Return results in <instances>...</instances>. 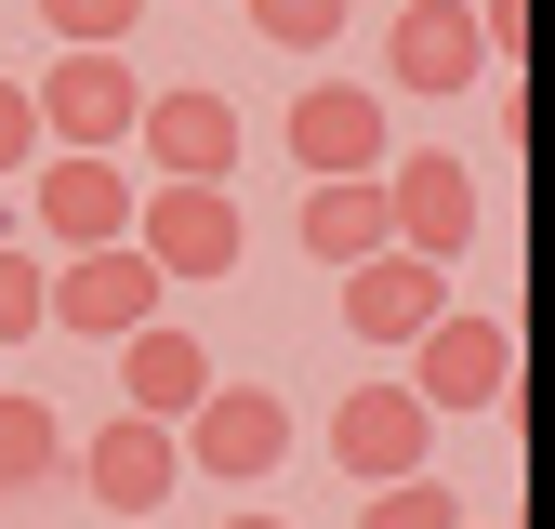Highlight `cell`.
Wrapping results in <instances>:
<instances>
[{"label":"cell","instance_id":"cell-1","mask_svg":"<svg viewBox=\"0 0 555 529\" xmlns=\"http://www.w3.org/2000/svg\"><path fill=\"white\" fill-rule=\"evenodd\" d=\"M27 106H40V146L119 159V146H132V106H146V80H132V53H53L40 80H27Z\"/></svg>","mask_w":555,"mask_h":529},{"label":"cell","instance_id":"cell-2","mask_svg":"<svg viewBox=\"0 0 555 529\" xmlns=\"http://www.w3.org/2000/svg\"><path fill=\"white\" fill-rule=\"evenodd\" d=\"M397 384L424 397V411H503V397H516V331L503 318H424Z\"/></svg>","mask_w":555,"mask_h":529},{"label":"cell","instance_id":"cell-3","mask_svg":"<svg viewBox=\"0 0 555 529\" xmlns=\"http://www.w3.org/2000/svg\"><path fill=\"white\" fill-rule=\"evenodd\" d=\"M159 264L132 251V238H106V251H66V279H40V331H93V345H119V331H146L159 318Z\"/></svg>","mask_w":555,"mask_h":529},{"label":"cell","instance_id":"cell-4","mask_svg":"<svg viewBox=\"0 0 555 529\" xmlns=\"http://www.w3.org/2000/svg\"><path fill=\"white\" fill-rule=\"evenodd\" d=\"M238 198L225 185H146L132 198V251L159 264V279H238Z\"/></svg>","mask_w":555,"mask_h":529},{"label":"cell","instance_id":"cell-5","mask_svg":"<svg viewBox=\"0 0 555 529\" xmlns=\"http://www.w3.org/2000/svg\"><path fill=\"white\" fill-rule=\"evenodd\" d=\"M185 477H278V450H292V397H278V384H212V397H198V411H185Z\"/></svg>","mask_w":555,"mask_h":529},{"label":"cell","instance_id":"cell-6","mask_svg":"<svg viewBox=\"0 0 555 529\" xmlns=\"http://www.w3.org/2000/svg\"><path fill=\"white\" fill-rule=\"evenodd\" d=\"M424 450H437V411L410 397L397 371H371V384H344V411H331V463L344 477H424Z\"/></svg>","mask_w":555,"mask_h":529},{"label":"cell","instance_id":"cell-7","mask_svg":"<svg viewBox=\"0 0 555 529\" xmlns=\"http://www.w3.org/2000/svg\"><path fill=\"white\" fill-rule=\"evenodd\" d=\"M132 146L159 159V185H225V172H238V106H225L212 80H172V93L132 106Z\"/></svg>","mask_w":555,"mask_h":529},{"label":"cell","instance_id":"cell-8","mask_svg":"<svg viewBox=\"0 0 555 529\" xmlns=\"http://www.w3.org/2000/svg\"><path fill=\"white\" fill-rule=\"evenodd\" d=\"M278 132H292L305 185H331V172H384V159H397V146H384V93H371V80H305Z\"/></svg>","mask_w":555,"mask_h":529},{"label":"cell","instance_id":"cell-9","mask_svg":"<svg viewBox=\"0 0 555 529\" xmlns=\"http://www.w3.org/2000/svg\"><path fill=\"white\" fill-rule=\"evenodd\" d=\"M27 212H40V238H66V251H106V238H132V172L66 146V159H40Z\"/></svg>","mask_w":555,"mask_h":529},{"label":"cell","instance_id":"cell-10","mask_svg":"<svg viewBox=\"0 0 555 529\" xmlns=\"http://www.w3.org/2000/svg\"><path fill=\"white\" fill-rule=\"evenodd\" d=\"M384 225H397V251L450 264L476 238V172L463 159H384Z\"/></svg>","mask_w":555,"mask_h":529},{"label":"cell","instance_id":"cell-11","mask_svg":"<svg viewBox=\"0 0 555 529\" xmlns=\"http://www.w3.org/2000/svg\"><path fill=\"white\" fill-rule=\"evenodd\" d=\"M424 318H450V264H424V251L344 264V331H358V345H410Z\"/></svg>","mask_w":555,"mask_h":529},{"label":"cell","instance_id":"cell-12","mask_svg":"<svg viewBox=\"0 0 555 529\" xmlns=\"http://www.w3.org/2000/svg\"><path fill=\"white\" fill-rule=\"evenodd\" d=\"M80 477H93V503H106V516H159V503L185 490V450H172V424L119 411V424L80 450Z\"/></svg>","mask_w":555,"mask_h":529},{"label":"cell","instance_id":"cell-13","mask_svg":"<svg viewBox=\"0 0 555 529\" xmlns=\"http://www.w3.org/2000/svg\"><path fill=\"white\" fill-rule=\"evenodd\" d=\"M384 80H397V93H463V80H490V40H476L463 0H410V14H397V53H384Z\"/></svg>","mask_w":555,"mask_h":529},{"label":"cell","instance_id":"cell-14","mask_svg":"<svg viewBox=\"0 0 555 529\" xmlns=\"http://www.w3.org/2000/svg\"><path fill=\"white\" fill-rule=\"evenodd\" d=\"M119 384H132V411H146V424H185L225 371H212V345H198V331L146 318V331H119Z\"/></svg>","mask_w":555,"mask_h":529},{"label":"cell","instance_id":"cell-15","mask_svg":"<svg viewBox=\"0 0 555 529\" xmlns=\"http://www.w3.org/2000/svg\"><path fill=\"white\" fill-rule=\"evenodd\" d=\"M305 251L331 264H371V251H397V225H384V172H331V185H305Z\"/></svg>","mask_w":555,"mask_h":529},{"label":"cell","instance_id":"cell-16","mask_svg":"<svg viewBox=\"0 0 555 529\" xmlns=\"http://www.w3.org/2000/svg\"><path fill=\"white\" fill-rule=\"evenodd\" d=\"M53 463H66V424L40 411L27 384H0V490H40Z\"/></svg>","mask_w":555,"mask_h":529},{"label":"cell","instance_id":"cell-17","mask_svg":"<svg viewBox=\"0 0 555 529\" xmlns=\"http://www.w3.org/2000/svg\"><path fill=\"white\" fill-rule=\"evenodd\" d=\"M358 529H463V503H450L437 477H384V490L358 503Z\"/></svg>","mask_w":555,"mask_h":529},{"label":"cell","instance_id":"cell-18","mask_svg":"<svg viewBox=\"0 0 555 529\" xmlns=\"http://www.w3.org/2000/svg\"><path fill=\"white\" fill-rule=\"evenodd\" d=\"M344 14H358V0H251V27H264L278 53H331V40H344Z\"/></svg>","mask_w":555,"mask_h":529},{"label":"cell","instance_id":"cell-19","mask_svg":"<svg viewBox=\"0 0 555 529\" xmlns=\"http://www.w3.org/2000/svg\"><path fill=\"white\" fill-rule=\"evenodd\" d=\"M132 14H146V0H40V27H53L66 53H119V40H132Z\"/></svg>","mask_w":555,"mask_h":529},{"label":"cell","instance_id":"cell-20","mask_svg":"<svg viewBox=\"0 0 555 529\" xmlns=\"http://www.w3.org/2000/svg\"><path fill=\"white\" fill-rule=\"evenodd\" d=\"M27 331H40V264L0 238V345H27Z\"/></svg>","mask_w":555,"mask_h":529},{"label":"cell","instance_id":"cell-21","mask_svg":"<svg viewBox=\"0 0 555 529\" xmlns=\"http://www.w3.org/2000/svg\"><path fill=\"white\" fill-rule=\"evenodd\" d=\"M40 159V106H27V80H0V172H27Z\"/></svg>","mask_w":555,"mask_h":529},{"label":"cell","instance_id":"cell-22","mask_svg":"<svg viewBox=\"0 0 555 529\" xmlns=\"http://www.w3.org/2000/svg\"><path fill=\"white\" fill-rule=\"evenodd\" d=\"M463 14H476V40H490V66L529 40V0H463Z\"/></svg>","mask_w":555,"mask_h":529},{"label":"cell","instance_id":"cell-23","mask_svg":"<svg viewBox=\"0 0 555 529\" xmlns=\"http://www.w3.org/2000/svg\"><path fill=\"white\" fill-rule=\"evenodd\" d=\"M225 529H292V516H264V503H238V516H225Z\"/></svg>","mask_w":555,"mask_h":529},{"label":"cell","instance_id":"cell-24","mask_svg":"<svg viewBox=\"0 0 555 529\" xmlns=\"http://www.w3.org/2000/svg\"><path fill=\"white\" fill-rule=\"evenodd\" d=\"M463 529H490V516H463Z\"/></svg>","mask_w":555,"mask_h":529}]
</instances>
